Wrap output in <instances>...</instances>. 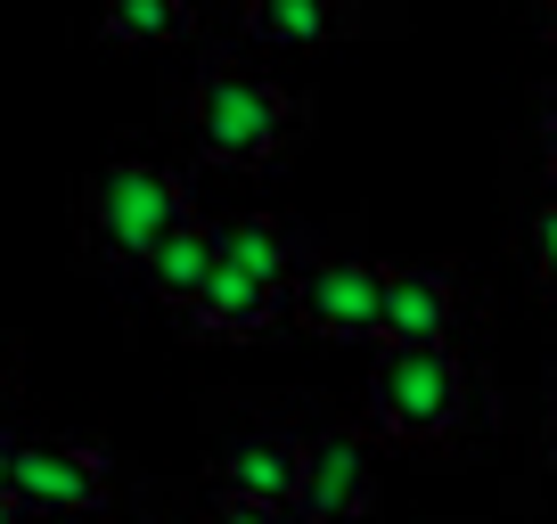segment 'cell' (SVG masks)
Listing matches in <instances>:
<instances>
[{
  "mask_svg": "<svg viewBox=\"0 0 557 524\" xmlns=\"http://www.w3.org/2000/svg\"><path fill=\"white\" fill-rule=\"evenodd\" d=\"M304 115H296V90L278 74H255V66H230L213 58L206 74L189 83V140L206 164H230V173H262L296 148Z\"/></svg>",
  "mask_w": 557,
  "mask_h": 524,
  "instance_id": "1",
  "label": "cell"
},
{
  "mask_svg": "<svg viewBox=\"0 0 557 524\" xmlns=\"http://www.w3.org/2000/svg\"><path fill=\"white\" fill-rule=\"evenodd\" d=\"M197 222V197H189V173L157 157H115L107 173L83 180V238L115 262H148L173 229Z\"/></svg>",
  "mask_w": 557,
  "mask_h": 524,
  "instance_id": "2",
  "label": "cell"
},
{
  "mask_svg": "<svg viewBox=\"0 0 557 524\" xmlns=\"http://www.w3.org/2000/svg\"><path fill=\"white\" fill-rule=\"evenodd\" d=\"M468 410H475V377L451 345H435V352L385 345L377 369H369V426L394 442H459Z\"/></svg>",
  "mask_w": 557,
  "mask_h": 524,
  "instance_id": "3",
  "label": "cell"
},
{
  "mask_svg": "<svg viewBox=\"0 0 557 524\" xmlns=\"http://www.w3.org/2000/svg\"><path fill=\"white\" fill-rule=\"evenodd\" d=\"M115 491V459L83 435H41L17 442V475H9V500L25 516H83V508H107Z\"/></svg>",
  "mask_w": 557,
  "mask_h": 524,
  "instance_id": "4",
  "label": "cell"
},
{
  "mask_svg": "<svg viewBox=\"0 0 557 524\" xmlns=\"http://www.w3.org/2000/svg\"><path fill=\"white\" fill-rule=\"evenodd\" d=\"M296 320L312 336H336V345H369L377 336V320H385V262H369V254H329V262H312L296 279Z\"/></svg>",
  "mask_w": 557,
  "mask_h": 524,
  "instance_id": "5",
  "label": "cell"
},
{
  "mask_svg": "<svg viewBox=\"0 0 557 524\" xmlns=\"http://www.w3.org/2000/svg\"><path fill=\"white\" fill-rule=\"evenodd\" d=\"M377 500V459H369V426L336 419L320 435H304V484H296V516L304 524H345Z\"/></svg>",
  "mask_w": 557,
  "mask_h": 524,
  "instance_id": "6",
  "label": "cell"
},
{
  "mask_svg": "<svg viewBox=\"0 0 557 524\" xmlns=\"http://www.w3.org/2000/svg\"><path fill=\"white\" fill-rule=\"evenodd\" d=\"M468 320V279L451 262H394L385 271V320H377V345H401V352H435L459 336Z\"/></svg>",
  "mask_w": 557,
  "mask_h": 524,
  "instance_id": "7",
  "label": "cell"
},
{
  "mask_svg": "<svg viewBox=\"0 0 557 524\" xmlns=\"http://www.w3.org/2000/svg\"><path fill=\"white\" fill-rule=\"evenodd\" d=\"M304 484V435L246 426L213 451V500H255V508H296Z\"/></svg>",
  "mask_w": 557,
  "mask_h": 524,
  "instance_id": "8",
  "label": "cell"
},
{
  "mask_svg": "<svg viewBox=\"0 0 557 524\" xmlns=\"http://www.w3.org/2000/svg\"><path fill=\"white\" fill-rule=\"evenodd\" d=\"M287 312H296L287 296H271L262 279H246V271H230V262H222V271H213V287H206L181 320H189L197 345H255V336H271Z\"/></svg>",
  "mask_w": 557,
  "mask_h": 524,
  "instance_id": "9",
  "label": "cell"
},
{
  "mask_svg": "<svg viewBox=\"0 0 557 524\" xmlns=\"http://www.w3.org/2000/svg\"><path fill=\"white\" fill-rule=\"evenodd\" d=\"M213 246H222V262H230V271L262 279L271 296H296L304 254H296V229L278 222V213H238V222H213Z\"/></svg>",
  "mask_w": 557,
  "mask_h": 524,
  "instance_id": "10",
  "label": "cell"
},
{
  "mask_svg": "<svg viewBox=\"0 0 557 524\" xmlns=\"http://www.w3.org/2000/svg\"><path fill=\"white\" fill-rule=\"evenodd\" d=\"M246 41L271 50H320V41L352 34V0H238Z\"/></svg>",
  "mask_w": 557,
  "mask_h": 524,
  "instance_id": "11",
  "label": "cell"
},
{
  "mask_svg": "<svg viewBox=\"0 0 557 524\" xmlns=\"http://www.w3.org/2000/svg\"><path fill=\"white\" fill-rule=\"evenodd\" d=\"M213 271H222V246H213V222H206V213H197L189 229H173L157 254L139 262V279L157 287V303H173V312H189V303L206 296Z\"/></svg>",
  "mask_w": 557,
  "mask_h": 524,
  "instance_id": "12",
  "label": "cell"
},
{
  "mask_svg": "<svg viewBox=\"0 0 557 524\" xmlns=\"http://www.w3.org/2000/svg\"><path fill=\"white\" fill-rule=\"evenodd\" d=\"M99 34L132 41V50H157V41L197 34V0H99Z\"/></svg>",
  "mask_w": 557,
  "mask_h": 524,
  "instance_id": "13",
  "label": "cell"
},
{
  "mask_svg": "<svg viewBox=\"0 0 557 524\" xmlns=\"http://www.w3.org/2000/svg\"><path fill=\"white\" fill-rule=\"evenodd\" d=\"M524 262H533V287L557 303V197H541L524 213Z\"/></svg>",
  "mask_w": 557,
  "mask_h": 524,
  "instance_id": "14",
  "label": "cell"
},
{
  "mask_svg": "<svg viewBox=\"0 0 557 524\" xmlns=\"http://www.w3.org/2000/svg\"><path fill=\"white\" fill-rule=\"evenodd\" d=\"M213 524H304L296 508H255V500H213Z\"/></svg>",
  "mask_w": 557,
  "mask_h": 524,
  "instance_id": "15",
  "label": "cell"
},
{
  "mask_svg": "<svg viewBox=\"0 0 557 524\" xmlns=\"http://www.w3.org/2000/svg\"><path fill=\"white\" fill-rule=\"evenodd\" d=\"M533 132H541V164L557 173V83L541 90V115H533Z\"/></svg>",
  "mask_w": 557,
  "mask_h": 524,
  "instance_id": "16",
  "label": "cell"
},
{
  "mask_svg": "<svg viewBox=\"0 0 557 524\" xmlns=\"http://www.w3.org/2000/svg\"><path fill=\"white\" fill-rule=\"evenodd\" d=\"M9 475H17V435L0 426V491H9Z\"/></svg>",
  "mask_w": 557,
  "mask_h": 524,
  "instance_id": "17",
  "label": "cell"
},
{
  "mask_svg": "<svg viewBox=\"0 0 557 524\" xmlns=\"http://www.w3.org/2000/svg\"><path fill=\"white\" fill-rule=\"evenodd\" d=\"M541 459H549V475H557V402H549V419H541Z\"/></svg>",
  "mask_w": 557,
  "mask_h": 524,
  "instance_id": "18",
  "label": "cell"
},
{
  "mask_svg": "<svg viewBox=\"0 0 557 524\" xmlns=\"http://www.w3.org/2000/svg\"><path fill=\"white\" fill-rule=\"evenodd\" d=\"M533 25H541V41H549V50H557V9H541Z\"/></svg>",
  "mask_w": 557,
  "mask_h": 524,
  "instance_id": "19",
  "label": "cell"
},
{
  "mask_svg": "<svg viewBox=\"0 0 557 524\" xmlns=\"http://www.w3.org/2000/svg\"><path fill=\"white\" fill-rule=\"evenodd\" d=\"M0 524H25V508H17V500H9V491H0Z\"/></svg>",
  "mask_w": 557,
  "mask_h": 524,
  "instance_id": "20",
  "label": "cell"
},
{
  "mask_svg": "<svg viewBox=\"0 0 557 524\" xmlns=\"http://www.w3.org/2000/svg\"><path fill=\"white\" fill-rule=\"evenodd\" d=\"M524 9H533V17H541V9H557V0H524Z\"/></svg>",
  "mask_w": 557,
  "mask_h": 524,
  "instance_id": "21",
  "label": "cell"
},
{
  "mask_svg": "<svg viewBox=\"0 0 557 524\" xmlns=\"http://www.w3.org/2000/svg\"><path fill=\"white\" fill-rule=\"evenodd\" d=\"M549 402H557V361H549Z\"/></svg>",
  "mask_w": 557,
  "mask_h": 524,
  "instance_id": "22",
  "label": "cell"
}]
</instances>
